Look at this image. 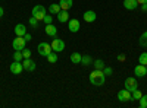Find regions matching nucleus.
<instances>
[{"mask_svg":"<svg viewBox=\"0 0 147 108\" xmlns=\"http://www.w3.org/2000/svg\"><path fill=\"white\" fill-rule=\"evenodd\" d=\"M13 60H15V62H22V60H24L22 51H15L13 53Z\"/></svg>","mask_w":147,"mask_h":108,"instance_id":"obj_25","label":"nucleus"},{"mask_svg":"<svg viewBox=\"0 0 147 108\" xmlns=\"http://www.w3.org/2000/svg\"><path fill=\"white\" fill-rule=\"evenodd\" d=\"M141 6V10L143 12H147V3H144V5H140Z\"/></svg>","mask_w":147,"mask_h":108,"instance_id":"obj_34","label":"nucleus"},{"mask_svg":"<svg viewBox=\"0 0 147 108\" xmlns=\"http://www.w3.org/2000/svg\"><path fill=\"white\" fill-rule=\"evenodd\" d=\"M93 66H94V69H96V70H103L106 64H105V62H103V60L97 58V60H94V62H93Z\"/></svg>","mask_w":147,"mask_h":108,"instance_id":"obj_19","label":"nucleus"},{"mask_svg":"<svg viewBox=\"0 0 147 108\" xmlns=\"http://www.w3.org/2000/svg\"><path fill=\"white\" fill-rule=\"evenodd\" d=\"M57 21L60 23H65L69 21V13H68V10H63V9H60V12L57 13Z\"/></svg>","mask_w":147,"mask_h":108,"instance_id":"obj_14","label":"nucleus"},{"mask_svg":"<svg viewBox=\"0 0 147 108\" xmlns=\"http://www.w3.org/2000/svg\"><path fill=\"white\" fill-rule=\"evenodd\" d=\"M125 58H127L125 54H119V56H118V60H119V62H125Z\"/></svg>","mask_w":147,"mask_h":108,"instance_id":"obj_33","label":"nucleus"},{"mask_svg":"<svg viewBox=\"0 0 147 108\" xmlns=\"http://www.w3.org/2000/svg\"><path fill=\"white\" fill-rule=\"evenodd\" d=\"M134 75H136L137 78H143L147 75V69L144 64H137L136 67H134Z\"/></svg>","mask_w":147,"mask_h":108,"instance_id":"obj_11","label":"nucleus"},{"mask_svg":"<svg viewBox=\"0 0 147 108\" xmlns=\"http://www.w3.org/2000/svg\"><path fill=\"white\" fill-rule=\"evenodd\" d=\"M138 101H140V107H141V108H147V93L143 95Z\"/></svg>","mask_w":147,"mask_h":108,"instance_id":"obj_26","label":"nucleus"},{"mask_svg":"<svg viewBox=\"0 0 147 108\" xmlns=\"http://www.w3.org/2000/svg\"><path fill=\"white\" fill-rule=\"evenodd\" d=\"M3 13H5V10H3V7H2V6H0V18L3 16Z\"/></svg>","mask_w":147,"mask_h":108,"instance_id":"obj_36","label":"nucleus"},{"mask_svg":"<svg viewBox=\"0 0 147 108\" xmlns=\"http://www.w3.org/2000/svg\"><path fill=\"white\" fill-rule=\"evenodd\" d=\"M81 58H82V56L80 53H72L71 54V62L74 64H81Z\"/></svg>","mask_w":147,"mask_h":108,"instance_id":"obj_18","label":"nucleus"},{"mask_svg":"<svg viewBox=\"0 0 147 108\" xmlns=\"http://www.w3.org/2000/svg\"><path fill=\"white\" fill-rule=\"evenodd\" d=\"M140 45L144 47V48L147 47V37H146V34H144V32H143V35L140 37Z\"/></svg>","mask_w":147,"mask_h":108,"instance_id":"obj_27","label":"nucleus"},{"mask_svg":"<svg viewBox=\"0 0 147 108\" xmlns=\"http://www.w3.org/2000/svg\"><path fill=\"white\" fill-rule=\"evenodd\" d=\"M25 34H27V27L24 23H18L15 27V35L16 37H24Z\"/></svg>","mask_w":147,"mask_h":108,"instance_id":"obj_16","label":"nucleus"},{"mask_svg":"<svg viewBox=\"0 0 147 108\" xmlns=\"http://www.w3.org/2000/svg\"><path fill=\"white\" fill-rule=\"evenodd\" d=\"M22 56H24V58H30V57H31V50L24 48V50H22Z\"/></svg>","mask_w":147,"mask_h":108,"instance_id":"obj_31","label":"nucleus"},{"mask_svg":"<svg viewBox=\"0 0 147 108\" xmlns=\"http://www.w3.org/2000/svg\"><path fill=\"white\" fill-rule=\"evenodd\" d=\"M124 7L127 10H136L138 7L137 0H124Z\"/></svg>","mask_w":147,"mask_h":108,"instance_id":"obj_15","label":"nucleus"},{"mask_svg":"<svg viewBox=\"0 0 147 108\" xmlns=\"http://www.w3.org/2000/svg\"><path fill=\"white\" fill-rule=\"evenodd\" d=\"M52 50L53 51H56V53H59V51H63L65 50V42H63V40H60V38H56L55 37V40L52 41Z\"/></svg>","mask_w":147,"mask_h":108,"instance_id":"obj_6","label":"nucleus"},{"mask_svg":"<svg viewBox=\"0 0 147 108\" xmlns=\"http://www.w3.org/2000/svg\"><path fill=\"white\" fill-rule=\"evenodd\" d=\"M59 6H60V9H63V10H69L74 6V0H60Z\"/></svg>","mask_w":147,"mask_h":108,"instance_id":"obj_17","label":"nucleus"},{"mask_svg":"<svg viewBox=\"0 0 147 108\" xmlns=\"http://www.w3.org/2000/svg\"><path fill=\"white\" fill-rule=\"evenodd\" d=\"M141 97H143V93H141L138 89H136L134 92H131V101H138Z\"/></svg>","mask_w":147,"mask_h":108,"instance_id":"obj_23","label":"nucleus"},{"mask_svg":"<svg viewBox=\"0 0 147 108\" xmlns=\"http://www.w3.org/2000/svg\"><path fill=\"white\" fill-rule=\"evenodd\" d=\"M25 44H27V41H25L24 37H16L13 41H12V47H13L15 51H22L24 48H25Z\"/></svg>","mask_w":147,"mask_h":108,"instance_id":"obj_4","label":"nucleus"},{"mask_svg":"<svg viewBox=\"0 0 147 108\" xmlns=\"http://www.w3.org/2000/svg\"><path fill=\"white\" fill-rule=\"evenodd\" d=\"M118 99H119L121 102L131 101V92H129V91H127V89L124 88L122 91H119V92H118Z\"/></svg>","mask_w":147,"mask_h":108,"instance_id":"obj_10","label":"nucleus"},{"mask_svg":"<svg viewBox=\"0 0 147 108\" xmlns=\"http://www.w3.org/2000/svg\"><path fill=\"white\" fill-rule=\"evenodd\" d=\"M84 21L87 22V23H91L97 19V15H96V12L94 10H87V12H84Z\"/></svg>","mask_w":147,"mask_h":108,"instance_id":"obj_12","label":"nucleus"},{"mask_svg":"<svg viewBox=\"0 0 147 108\" xmlns=\"http://www.w3.org/2000/svg\"><path fill=\"white\" fill-rule=\"evenodd\" d=\"M30 25H31L32 28H37V27H38V21H37L34 16H31V18H30Z\"/></svg>","mask_w":147,"mask_h":108,"instance_id":"obj_29","label":"nucleus"},{"mask_svg":"<svg viewBox=\"0 0 147 108\" xmlns=\"http://www.w3.org/2000/svg\"><path fill=\"white\" fill-rule=\"evenodd\" d=\"M105 80H106V76L103 73V70H96L94 69V72L90 73V82L94 86H102L105 83Z\"/></svg>","mask_w":147,"mask_h":108,"instance_id":"obj_1","label":"nucleus"},{"mask_svg":"<svg viewBox=\"0 0 147 108\" xmlns=\"http://www.w3.org/2000/svg\"><path fill=\"white\" fill-rule=\"evenodd\" d=\"M124 86H125L127 91L134 92L136 89H138V82H137L136 78H127V79H125V83H124Z\"/></svg>","mask_w":147,"mask_h":108,"instance_id":"obj_5","label":"nucleus"},{"mask_svg":"<svg viewBox=\"0 0 147 108\" xmlns=\"http://www.w3.org/2000/svg\"><path fill=\"white\" fill-rule=\"evenodd\" d=\"M9 70H10V73H13V75H21L22 70H24L22 62H15V60H13V63L10 64Z\"/></svg>","mask_w":147,"mask_h":108,"instance_id":"obj_7","label":"nucleus"},{"mask_svg":"<svg viewBox=\"0 0 147 108\" xmlns=\"http://www.w3.org/2000/svg\"><path fill=\"white\" fill-rule=\"evenodd\" d=\"M37 50H38V54L43 56V57H47L49 54H50L53 50H52V45L49 42H40L38 47H37Z\"/></svg>","mask_w":147,"mask_h":108,"instance_id":"obj_3","label":"nucleus"},{"mask_svg":"<svg viewBox=\"0 0 147 108\" xmlns=\"http://www.w3.org/2000/svg\"><path fill=\"white\" fill-rule=\"evenodd\" d=\"M46 15H47V10H46L44 6L37 5V6L32 7V16H34L37 21H43V18H44Z\"/></svg>","mask_w":147,"mask_h":108,"instance_id":"obj_2","label":"nucleus"},{"mask_svg":"<svg viewBox=\"0 0 147 108\" xmlns=\"http://www.w3.org/2000/svg\"><path fill=\"white\" fill-rule=\"evenodd\" d=\"M49 12H50L52 15H57L59 12H60V6H59V3H57V5H56V3L50 5V7H49Z\"/></svg>","mask_w":147,"mask_h":108,"instance_id":"obj_21","label":"nucleus"},{"mask_svg":"<svg viewBox=\"0 0 147 108\" xmlns=\"http://www.w3.org/2000/svg\"><path fill=\"white\" fill-rule=\"evenodd\" d=\"M57 53L56 51H52L50 54L47 56V60H49V63H57Z\"/></svg>","mask_w":147,"mask_h":108,"instance_id":"obj_22","label":"nucleus"},{"mask_svg":"<svg viewBox=\"0 0 147 108\" xmlns=\"http://www.w3.org/2000/svg\"><path fill=\"white\" fill-rule=\"evenodd\" d=\"M68 28H69L71 32H78L80 28H81V23H80L78 19H69L68 21Z\"/></svg>","mask_w":147,"mask_h":108,"instance_id":"obj_9","label":"nucleus"},{"mask_svg":"<svg viewBox=\"0 0 147 108\" xmlns=\"http://www.w3.org/2000/svg\"><path fill=\"white\" fill-rule=\"evenodd\" d=\"M81 64L82 66H90V64H93V58L90 57V56H82V58H81Z\"/></svg>","mask_w":147,"mask_h":108,"instance_id":"obj_20","label":"nucleus"},{"mask_svg":"<svg viewBox=\"0 0 147 108\" xmlns=\"http://www.w3.org/2000/svg\"><path fill=\"white\" fill-rule=\"evenodd\" d=\"M138 63L140 64H147V53H141L140 54V57H138Z\"/></svg>","mask_w":147,"mask_h":108,"instance_id":"obj_24","label":"nucleus"},{"mask_svg":"<svg viewBox=\"0 0 147 108\" xmlns=\"http://www.w3.org/2000/svg\"><path fill=\"white\" fill-rule=\"evenodd\" d=\"M43 22L46 23V25H49V23H52V22H53V16H52V13H50V15H46V16L43 18Z\"/></svg>","mask_w":147,"mask_h":108,"instance_id":"obj_28","label":"nucleus"},{"mask_svg":"<svg viewBox=\"0 0 147 108\" xmlns=\"http://www.w3.org/2000/svg\"><path fill=\"white\" fill-rule=\"evenodd\" d=\"M44 31L46 34L49 35V37H56V34H57V28L53 25V23H49V25L44 27Z\"/></svg>","mask_w":147,"mask_h":108,"instance_id":"obj_13","label":"nucleus"},{"mask_svg":"<svg viewBox=\"0 0 147 108\" xmlns=\"http://www.w3.org/2000/svg\"><path fill=\"white\" fill-rule=\"evenodd\" d=\"M103 73H105V76H110V75L113 73V69H112V67H106V66H105Z\"/></svg>","mask_w":147,"mask_h":108,"instance_id":"obj_30","label":"nucleus"},{"mask_svg":"<svg viewBox=\"0 0 147 108\" xmlns=\"http://www.w3.org/2000/svg\"><path fill=\"white\" fill-rule=\"evenodd\" d=\"M137 3L138 5H144V3H147V0H137Z\"/></svg>","mask_w":147,"mask_h":108,"instance_id":"obj_35","label":"nucleus"},{"mask_svg":"<svg viewBox=\"0 0 147 108\" xmlns=\"http://www.w3.org/2000/svg\"><path fill=\"white\" fill-rule=\"evenodd\" d=\"M146 69H147V64H146Z\"/></svg>","mask_w":147,"mask_h":108,"instance_id":"obj_37","label":"nucleus"},{"mask_svg":"<svg viewBox=\"0 0 147 108\" xmlns=\"http://www.w3.org/2000/svg\"><path fill=\"white\" fill-rule=\"evenodd\" d=\"M22 66H24V70H27V72H34L35 70V62L31 60V58H24Z\"/></svg>","mask_w":147,"mask_h":108,"instance_id":"obj_8","label":"nucleus"},{"mask_svg":"<svg viewBox=\"0 0 147 108\" xmlns=\"http://www.w3.org/2000/svg\"><path fill=\"white\" fill-rule=\"evenodd\" d=\"M24 38H25V41L28 42V41H31V38H32V37H31V34H28V32H27L25 35H24Z\"/></svg>","mask_w":147,"mask_h":108,"instance_id":"obj_32","label":"nucleus"}]
</instances>
